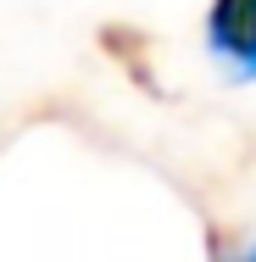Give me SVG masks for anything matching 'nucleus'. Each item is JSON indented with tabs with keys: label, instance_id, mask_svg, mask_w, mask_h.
<instances>
[{
	"label": "nucleus",
	"instance_id": "f257e3e1",
	"mask_svg": "<svg viewBox=\"0 0 256 262\" xmlns=\"http://www.w3.org/2000/svg\"><path fill=\"white\" fill-rule=\"evenodd\" d=\"M206 34L240 78H256V0H212Z\"/></svg>",
	"mask_w": 256,
	"mask_h": 262
},
{
	"label": "nucleus",
	"instance_id": "f03ea898",
	"mask_svg": "<svg viewBox=\"0 0 256 262\" xmlns=\"http://www.w3.org/2000/svg\"><path fill=\"white\" fill-rule=\"evenodd\" d=\"M101 45H106L111 56H123V67L151 90V73H145V39H139L134 28H101Z\"/></svg>",
	"mask_w": 256,
	"mask_h": 262
},
{
	"label": "nucleus",
	"instance_id": "7ed1b4c3",
	"mask_svg": "<svg viewBox=\"0 0 256 262\" xmlns=\"http://www.w3.org/2000/svg\"><path fill=\"white\" fill-rule=\"evenodd\" d=\"M228 262H256V246H245V251H234Z\"/></svg>",
	"mask_w": 256,
	"mask_h": 262
}]
</instances>
